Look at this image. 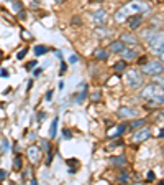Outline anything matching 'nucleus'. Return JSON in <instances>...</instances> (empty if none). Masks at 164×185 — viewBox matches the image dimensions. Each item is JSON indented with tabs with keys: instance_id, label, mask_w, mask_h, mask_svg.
Masks as SVG:
<instances>
[{
	"instance_id": "nucleus-1",
	"label": "nucleus",
	"mask_w": 164,
	"mask_h": 185,
	"mask_svg": "<svg viewBox=\"0 0 164 185\" xmlns=\"http://www.w3.org/2000/svg\"><path fill=\"white\" fill-rule=\"evenodd\" d=\"M148 10H149V5L148 4H144L141 0H133V2H130L128 5H125L123 9H120L118 12H117V15H115V18H117V22H123L128 15L144 13V12H148Z\"/></svg>"
},
{
	"instance_id": "nucleus-2",
	"label": "nucleus",
	"mask_w": 164,
	"mask_h": 185,
	"mask_svg": "<svg viewBox=\"0 0 164 185\" xmlns=\"http://www.w3.org/2000/svg\"><path fill=\"white\" fill-rule=\"evenodd\" d=\"M141 98L144 99H153L158 104H164V88L161 84H148L141 91Z\"/></svg>"
},
{
	"instance_id": "nucleus-3",
	"label": "nucleus",
	"mask_w": 164,
	"mask_h": 185,
	"mask_svg": "<svg viewBox=\"0 0 164 185\" xmlns=\"http://www.w3.org/2000/svg\"><path fill=\"white\" fill-rule=\"evenodd\" d=\"M148 42V46L151 48L153 51H156V53H163L164 50V32H153L149 37L146 38Z\"/></svg>"
},
{
	"instance_id": "nucleus-4",
	"label": "nucleus",
	"mask_w": 164,
	"mask_h": 185,
	"mask_svg": "<svg viewBox=\"0 0 164 185\" xmlns=\"http://www.w3.org/2000/svg\"><path fill=\"white\" fill-rule=\"evenodd\" d=\"M125 83L130 86V88H138V86H141V83H143V78H141V75H139L136 70H128L127 73H125Z\"/></svg>"
},
{
	"instance_id": "nucleus-5",
	"label": "nucleus",
	"mask_w": 164,
	"mask_h": 185,
	"mask_svg": "<svg viewBox=\"0 0 164 185\" xmlns=\"http://www.w3.org/2000/svg\"><path fill=\"white\" fill-rule=\"evenodd\" d=\"M164 70V65H161V61H146L143 65V71L146 75L151 76H159Z\"/></svg>"
},
{
	"instance_id": "nucleus-6",
	"label": "nucleus",
	"mask_w": 164,
	"mask_h": 185,
	"mask_svg": "<svg viewBox=\"0 0 164 185\" xmlns=\"http://www.w3.org/2000/svg\"><path fill=\"white\" fill-rule=\"evenodd\" d=\"M149 136H151V131L148 129V127L141 126V127H138V131L133 134V141H135V142H143V141H146Z\"/></svg>"
},
{
	"instance_id": "nucleus-7",
	"label": "nucleus",
	"mask_w": 164,
	"mask_h": 185,
	"mask_svg": "<svg viewBox=\"0 0 164 185\" xmlns=\"http://www.w3.org/2000/svg\"><path fill=\"white\" fill-rule=\"evenodd\" d=\"M128 22V27H130V30H136L141 27V17H139L138 13H135V15H131V17L127 18Z\"/></svg>"
},
{
	"instance_id": "nucleus-8",
	"label": "nucleus",
	"mask_w": 164,
	"mask_h": 185,
	"mask_svg": "<svg viewBox=\"0 0 164 185\" xmlns=\"http://www.w3.org/2000/svg\"><path fill=\"white\" fill-rule=\"evenodd\" d=\"M94 22L98 27L105 25V22H107V12L105 10H97V12L94 13Z\"/></svg>"
},
{
	"instance_id": "nucleus-9",
	"label": "nucleus",
	"mask_w": 164,
	"mask_h": 185,
	"mask_svg": "<svg viewBox=\"0 0 164 185\" xmlns=\"http://www.w3.org/2000/svg\"><path fill=\"white\" fill-rule=\"evenodd\" d=\"M40 156H41V152H40V149H38L36 146H31V147L28 149V157H30V160H31L33 164H36L38 160H40Z\"/></svg>"
},
{
	"instance_id": "nucleus-10",
	"label": "nucleus",
	"mask_w": 164,
	"mask_h": 185,
	"mask_svg": "<svg viewBox=\"0 0 164 185\" xmlns=\"http://www.w3.org/2000/svg\"><path fill=\"white\" fill-rule=\"evenodd\" d=\"M122 42L125 43V45H136V43H138V37H135L133 33H123Z\"/></svg>"
},
{
	"instance_id": "nucleus-11",
	"label": "nucleus",
	"mask_w": 164,
	"mask_h": 185,
	"mask_svg": "<svg viewBox=\"0 0 164 185\" xmlns=\"http://www.w3.org/2000/svg\"><path fill=\"white\" fill-rule=\"evenodd\" d=\"M125 50V43L122 42V40H118V42H113L110 45V51L112 53H122V51Z\"/></svg>"
},
{
	"instance_id": "nucleus-12",
	"label": "nucleus",
	"mask_w": 164,
	"mask_h": 185,
	"mask_svg": "<svg viewBox=\"0 0 164 185\" xmlns=\"http://www.w3.org/2000/svg\"><path fill=\"white\" fill-rule=\"evenodd\" d=\"M118 116H122V118H135L136 113L133 109H130V108H122L118 111Z\"/></svg>"
},
{
	"instance_id": "nucleus-13",
	"label": "nucleus",
	"mask_w": 164,
	"mask_h": 185,
	"mask_svg": "<svg viewBox=\"0 0 164 185\" xmlns=\"http://www.w3.org/2000/svg\"><path fill=\"white\" fill-rule=\"evenodd\" d=\"M122 53H123V58L127 60V61H128V60H135L136 55H138V51H136V50H127V48H125Z\"/></svg>"
},
{
	"instance_id": "nucleus-14",
	"label": "nucleus",
	"mask_w": 164,
	"mask_h": 185,
	"mask_svg": "<svg viewBox=\"0 0 164 185\" xmlns=\"http://www.w3.org/2000/svg\"><path fill=\"white\" fill-rule=\"evenodd\" d=\"M127 124H122V126L120 127H117V129H115V132H110V137L113 139V137H118V136H122L123 132H125V129H127Z\"/></svg>"
},
{
	"instance_id": "nucleus-15",
	"label": "nucleus",
	"mask_w": 164,
	"mask_h": 185,
	"mask_svg": "<svg viewBox=\"0 0 164 185\" xmlns=\"http://www.w3.org/2000/svg\"><path fill=\"white\" fill-rule=\"evenodd\" d=\"M113 68H115V71H118V73L125 71V68H127V60H120V61H117Z\"/></svg>"
},
{
	"instance_id": "nucleus-16",
	"label": "nucleus",
	"mask_w": 164,
	"mask_h": 185,
	"mask_svg": "<svg viewBox=\"0 0 164 185\" xmlns=\"http://www.w3.org/2000/svg\"><path fill=\"white\" fill-rule=\"evenodd\" d=\"M144 126V119H135V121L130 122V127L131 129H138V127Z\"/></svg>"
},
{
	"instance_id": "nucleus-17",
	"label": "nucleus",
	"mask_w": 164,
	"mask_h": 185,
	"mask_svg": "<svg viewBox=\"0 0 164 185\" xmlns=\"http://www.w3.org/2000/svg\"><path fill=\"white\" fill-rule=\"evenodd\" d=\"M107 56H108V55H107L102 48H97V50H95V58H98V60H107Z\"/></svg>"
},
{
	"instance_id": "nucleus-18",
	"label": "nucleus",
	"mask_w": 164,
	"mask_h": 185,
	"mask_svg": "<svg viewBox=\"0 0 164 185\" xmlns=\"http://www.w3.org/2000/svg\"><path fill=\"white\" fill-rule=\"evenodd\" d=\"M46 51H48V48H46V46H43V45H38V46H35V53H36L38 56L45 55Z\"/></svg>"
},
{
	"instance_id": "nucleus-19",
	"label": "nucleus",
	"mask_w": 164,
	"mask_h": 185,
	"mask_svg": "<svg viewBox=\"0 0 164 185\" xmlns=\"http://www.w3.org/2000/svg\"><path fill=\"white\" fill-rule=\"evenodd\" d=\"M112 164H113V165H125V164H127V159H125V157H122V156H118L117 159L112 160Z\"/></svg>"
},
{
	"instance_id": "nucleus-20",
	"label": "nucleus",
	"mask_w": 164,
	"mask_h": 185,
	"mask_svg": "<svg viewBox=\"0 0 164 185\" xmlns=\"http://www.w3.org/2000/svg\"><path fill=\"white\" fill-rule=\"evenodd\" d=\"M56 131H57V119H54L53 124H51V131H49V136H51V137H54V136H56Z\"/></svg>"
},
{
	"instance_id": "nucleus-21",
	"label": "nucleus",
	"mask_w": 164,
	"mask_h": 185,
	"mask_svg": "<svg viewBox=\"0 0 164 185\" xmlns=\"http://www.w3.org/2000/svg\"><path fill=\"white\" fill-rule=\"evenodd\" d=\"M20 167H21V159H20V156H15V160H13V169H15V170H20Z\"/></svg>"
},
{
	"instance_id": "nucleus-22",
	"label": "nucleus",
	"mask_w": 164,
	"mask_h": 185,
	"mask_svg": "<svg viewBox=\"0 0 164 185\" xmlns=\"http://www.w3.org/2000/svg\"><path fill=\"white\" fill-rule=\"evenodd\" d=\"M95 35L97 37H105V35H108V32H105V30H95Z\"/></svg>"
},
{
	"instance_id": "nucleus-23",
	"label": "nucleus",
	"mask_w": 164,
	"mask_h": 185,
	"mask_svg": "<svg viewBox=\"0 0 164 185\" xmlns=\"http://www.w3.org/2000/svg\"><path fill=\"white\" fill-rule=\"evenodd\" d=\"M26 51H28V50H26V48H23V50H21V51H18V55H16V56H18V60L25 58V55H26Z\"/></svg>"
},
{
	"instance_id": "nucleus-24",
	"label": "nucleus",
	"mask_w": 164,
	"mask_h": 185,
	"mask_svg": "<svg viewBox=\"0 0 164 185\" xmlns=\"http://www.w3.org/2000/svg\"><path fill=\"white\" fill-rule=\"evenodd\" d=\"M69 61H71V63H77V61H79V56H77V55H71V56H69Z\"/></svg>"
},
{
	"instance_id": "nucleus-25",
	"label": "nucleus",
	"mask_w": 164,
	"mask_h": 185,
	"mask_svg": "<svg viewBox=\"0 0 164 185\" xmlns=\"http://www.w3.org/2000/svg\"><path fill=\"white\" fill-rule=\"evenodd\" d=\"M120 180H122V182H127V180H128V175H127V172H123L122 175H120Z\"/></svg>"
},
{
	"instance_id": "nucleus-26",
	"label": "nucleus",
	"mask_w": 164,
	"mask_h": 185,
	"mask_svg": "<svg viewBox=\"0 0 164 185\" xmlns=\"http://www.w3.org/2000/svg\"><path fill=\"white\" fill-rule=\"evenodd\" d=\"M41 144H43V149H46V151H49V142H48V141H43V142H41Z\"/></svg>"
},
{
	"instance_id": "nucleus-27",
	"label": "nucleus",
	"mask_w": 164,
	"mask_h": 185,
	"mask_svg": "<svg viewBox=\"0 0 164 185\" xmlns=\"http://www.w3.org/2000/svg\"><path fill=\"white\" fill-rule=\"evenodd\" d=\"M4 179H7V172H5V170H0V180H4Z\"/></svg>"
},
{
	"instance_id": "nucleus-28",
	"label": "nucleus",
	"mask_w": 164,
	"mask_h": 185,
	"mask_svg": "<svg viewBox=\"0 0 164 185\" xmlns=\"http://www.w3.org/2000/svg\"><path fill=\"white\" fill-rule=\"evenodd\" d=\"M36 61H30V63H28V66H26V68H28V70H31V68H35V66H36Z\"/></svg>"
},
{
	"instance_id": "nucleus-29",
	"label": "nucleus",
	"mask_w": 164,
	"mask_h": 185,
	"mask_svg": "<svg viewBox=\"0 0 164 185\" xmlns=\"http://www.w3.org/2000/svg\"><path fill=\"white\" fill-rule=\"evenodd\" d=\"M158 83H159L161 86L164 88V76H159V78H158Z\"/></svg>"
},
{
	"instance_id": "nucleus-30",
	"label": "nucleus",
	"mask_w": 164,
	"mask_h": 185,
	"mask_svg": "<svg viewBox=\"0 0 164 185\" xmlns=\"http://www.w3.org/2000/svg\"><path fill=\"white\" fill-rule=\"evenodd\" d=\"M97 99H100V92H95L94 96H92V101H97Z\"/></svg>"
},
{
	"instance_id": "nucleus-31",
	"label": "nucleus",
	"mask_w": 164,
	"mask_h": 185,
	"mask_svg": "<svg viewBox=\"0 0 164 185\" xmlns=\"http://www.w3.org/2000/svg\"><path fill=\"white\" fill-rule=\"evenodd\" d=\"M148 180H154V172H148Z\"/></svg>"
},
{
	"instance_id": "nucleus-32",
	"label": "nucleus",
	"mask_w": 164,
	"mask_h": 185,
	"mask_svg": "<svg viewBox=\"0 0 164 185\" xmlns=\"http://www.w3.org/2000/svg\"><path fill=\"white\" fill-rule=\"evenodd\" d=\"M62 134H64V137H66V139H69V137H71V132H69L67 129H64V132H62Z\"/></svg>"
},
{
	"instance_id": "nucleus-33",
	"label": "nucleus",
	"mask_w": 164,
	"mask_h": 185,
	"mask_svg": "<svg viewBox=\"0 0 164 185\" xmlns=\"http://www.w3.org/2000/svg\"><path fill=\"white\" fill-rule=\"evenodd\" d=\"M45 118H46V114H45V113H40V118H38V119H40V121H43Z\"/></svg>"
},
{
	"instance_id": "nucleus-34",
	"label": "nucleus",
	"mask_w": 164,
	"mask_h": 185,
	"mask_svg": "<svg viewBox=\"0 0 164 185\" xmlns=\"http://www.w3.org/2000/svg\"><path fill=\"white\" fill-rule=\"evenodd\" d=\"M159 137H164V129H161V132H159Z\"/></svg>"
},
{
	"instance_id": "nucleus-35",
	"label": "nucleus",
	"mask_w": 164,
	"mask_h": 185,
	"mask_svg": "<svg viewBox=\"0 0 164 185\" xmlns=\"http://www.w3.org/2000/svg\"><path fill=\"white\" fill-rule=\"evenodd\" d=\"M161 60L164 61V50H163V53H161Z\"/></svg>"
},
{
	"instance_id": "nucleus-36",
	"label": "nucleus",
	"mask_w": 164,
	"mask_h": 185,
	"mask_svg": "<svg viewBox=\"0 0 164 185\" xmlns=\"http://www.w3.org/2000/svg\"><path fill=\"white\" fill-rule=\"evenodd\" d=\"M0 58H2V51H0Z\"/></svg>"
},
{
	"instance_id": "nucleus-37",
	"label": "nucleus",
	"mask_w": 164,
	"mask_h": 185,
	"mask_svg": "<svg viewBox=\"0 0 164 185\" xmlns=\"http://www.w3.org/2000/svg\"><path fill=\"white\" fill-rule=\"evenodd\" d=\"M36 2H38V0H36Z\"/></svg>"
}]
</instances>
